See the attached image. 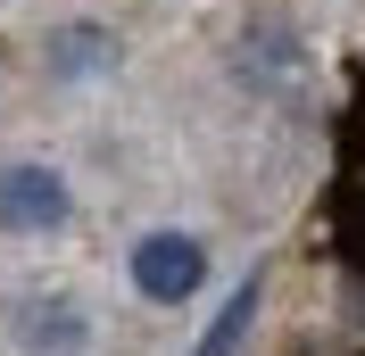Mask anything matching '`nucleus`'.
I'll return each mask as SVG.
<instances>
[{
    "label": "nucleus",
    "instance_id": "39448f33",
    "mask_svg": "<svg viewBox=\"0 0 365 356\" xmlns=\"http://www.w3.org/2000/svg\"><path fill=\"white\" fill-rule=\"evenodd\" d=\"M34 348H83V307L75 298H42V307H25V323H17Z\"/></svg>",
    "mask_w": 365,
    "mask_h": 356
},
{
    "label": "nucleus",
    "instance_id": "f257e3e1",
    "mask_svg": "<svg viewBox=\"0 0 365 356\" xmlns=\"http://www.w3.org/2000/svg\"><path fill=\"white\" fill-rule=\"evenodd\" d=\"M200 282H207V248L191 241V232H141L133 241V290L141 298L175 307V298H191Z\"/></svg>",
    "mask_w": 365,
    "mask_h": 356
},
{
    "label": "nucleus",
    "instance_id": "20e7f679",
    "mask_svg": "<svg viewBox=\"0 0 365 356\" xmlns=\"http://www.w3.org/2000/svg\"><path fill=\"white\" fill-rule=\"evenodd\" d=\"M257 298H266V282L250 273V282L225 298V315H216V323L200 332V348H191V356H232V348H241V332H250V315H257Z\"/></svg>",
    "mask_w": 365,
    "mask_h": 356
},
{
    "label": "nucleus",
    "instance_id": "7ed1b4c3",
    "mask_svg": "<svg viewBox=\"0 0 365 356\" xmlns=\"http://www.w3.org/2000/svg\"><path fill=\"white\" fill-rule=\"evenodd\" d=\"M50 67L58 75H108L116 67L108 25H58V33H50Z\"/></svg>",
    "mask_w": 365,
    "mask_h": 356
},
{
    "label": "nucleus",
    "instance_id": "f03ea898",
    "mask_svg": "<svg viewBox=\"0 0 365 356\" xmlns=\"http://www.w3.org/2000/svg\"><path fill=\"white\" fill-rule=\"evenodd\" d=\"M67 224V182L50 166H9L0 174V232H58Z\"/></svg>",
    "mask_w": 365,
    "mask_h": 356
}]
</instances>
